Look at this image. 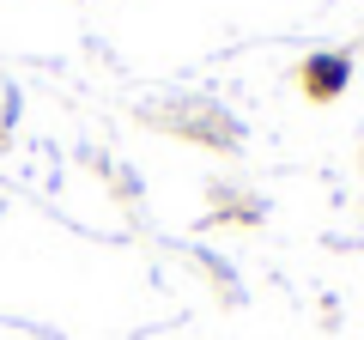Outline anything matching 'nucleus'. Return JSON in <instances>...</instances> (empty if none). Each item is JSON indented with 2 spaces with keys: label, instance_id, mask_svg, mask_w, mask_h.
Masks as SVG:
<instances>
[{
  "label": "nucleus",
  "instance_id": "1",
  "mask_svg": "<svg viewBox=\"0 0 364 340\" xmlns=\"http://www.w3.org/2000/svg\"><path fill=\"white\" fill-rule=\"evenodd\" d=\"M346 79H352L346 55H310V61H304V92H310V97H340V92H346Z\"/></svg>",
  "mask_w": 364,
  "mask_h": 340
}]
</instances>
